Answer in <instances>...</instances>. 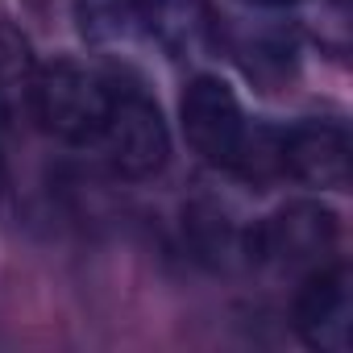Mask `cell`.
<instances>
[{
	"mask_svg": "<svg viewBox=\"0 0 353 353\" xmlns=\"http://www.w3.org/2000/svg\"><path fill=\"white\" fill-rule=\"evenodd\" d=\"M96 145L104 150V162L121 179H154L170 158V133L158 104L141 88H125V83L121 88L112 83V104Z\"/></svg>",
	"mask_w": 353,
	"mask_h": 353,
	"instance_id": "3",
	"label": "cell"
},
{
	"mask_svg": "<svg viewBox=\"0 0 353 353\" xmlns=\"http://www.w3.org/2000/svg\"><path fill=\"white\" fill-rule=\"evenodd\" d=\"M279 170L291 179L320 188V192H345L349 188V133L336 121H299L279 137Z\"/></svg>",
	"mask_w": 353,
	"mask_h": 353,
	"instance_id": "6",
	"label": "cell"
},
{
	"mask_svg": "<svg viewBox=\"0 0 353 353\" xmlns=\"http://www.w3.org/2000/svg\"><path fill=\"white\" fill-rule=\"evenodd\" d=\"M245 5H254V9H291L299 0H245Z\"/></svg>",
	"mask_w": 353,
	"mask_h": 353,
	"instance_id": "10",
	"label": "cell"
},
{
	"mask_svg": "<svg viewBox=\"0 0 353 353\" xmlns=\"http://www.w3.org/2000/svg\"><path fill=\"white\" fill-rule=\"evenodd\" d=\"M75 26L92 46H125L137 30V0H75Z\"/></svg>",
	"mask_w": 353,
	"mask_h": 353,
	"instance_id": "9",
	"label": "cell"
},
{
	"mask_svg": "<svg viewBox=\"0 0 353 353\" xmlns=\"http://www.w3.org/2000/svg\"><path fill=\"white\" fill-rule=\"evenodd\" d=\"M141 30L158 38V46L174 59H196L212 42V9L208 0H137Z\"/></svg>",
	"mask_w": 353,
	"mask_h": 353,
	"instance_id": "7",
	"label": "cell"
},
{
	"mask_svg": "<svg viewBox=\"0 0 353 353\" xmlns=\"http://www.w3.org/2000/svg\"><path fill=\"white\" fill-rule=\"evenodd\" d=\"M341 237L336 212L312 200L287 204L279 212H270L266 221H258L245 233V254L250 262L274 266V270H316L332 258Z\"/></svg>",
	"mask_w": 353,
	"mask_h": 353,
	"instance_id": "4",
	"label": "cell"
},
{
	"mask_svg": "<svg viewBox=\"0 0 353 353\" xmlns=\"http://www.w3.org/2000/svg\"><path fill=\"white\" fill-rule=\"evenodd\" d=\"M179 112H183L188 145L204 162L237 170L245 179H266L279 170V133L250 125L225 79L196 75L183 92Z\"/></svg>",
	"mask_w": 353,
	"mask_h": 353,
	"instance_id": "1",
	"label": "cell"
},
{
	"mask_svg": "<svg viewBox=\"0 0 353 353\" xmlns=\"http://www.w3.org/2000/svg\"><path fill=\"white\" fill-rule=\"evenodd\" d=\"M112 104V79L75 63L54 59L38 67L30 92V121H38L50 137L67 145H96L104 117Z\"/></svg>",
	"mask_w": 353,
	"mask_h": 353,
	"instance_id": "2",
	"label": "cell"
},
{
	"mask_svg": "<svg viewBox=\"0 0 353 353\" xmlns=\"http://www.w3.org/2000/svg\"><path fill=\"white\" fill-rule=\"evenodd\" d=\"M295 332L307 349L349 353L353 341V279L345 262H324L307 270L295 295Z\"/></svg>",
	"mask_w": 353,
	"mask_h": 353,
	"instance_id": "5",
	"label": "cell"
},
{
	"mask_svg": "<svg viewBox=\"0 0 353 353\" xmlns=\"http://www.w3.org/2000/svg\"><path fill=\"white\" fill-rule=\"evenodd\" d=\"M34 54L26 38L0 21V125H13L30 117V92H34Z\"/></svg>",
	"mask_w": 353,
	"mask_h": 353,
	"instance_id": "8",
	"label": "cell"
}]
</instances>
